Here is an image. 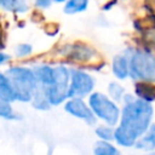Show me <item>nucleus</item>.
<instances>
[{"mask_svg": "<svg viewBox=\"0 0 155 155\" xmlns=\"http://www.w3.org/2000/svg\"><path fill=\"white\" fill-rule=\"evenodd\" d=\"M108 92H109V96L117 102L124 99L125 97V88L117 82H110L108 86Z\"/></svg>", "mask_w": 155, "mask_h": 155, "instance_id": "2eb2a0df", "label": "nucleus"}, {"mask_svg": "<svg viewBox=\"0 0 155 155\" xmlns=\"http://www.w3.org/2000/svg\"><path fill=\"white\" fill-rule=\"evenodd\" d=\"M0 116L5 117V119H13L15 117L11 105L7 102H4L1 99H0Z\"/></svg>", "mask_w": 155, "mask_h": 155, "instance_id": "f3484780", "label": "nucleus"}, {"mask_svg": "<svg viewBox=\"0 0 155 155\" xmlns=\"http://www.w3.org/2000/svg\"><path fill=\"white\" fill-rule=\"evenodd\" d=\"M111 69L117 79H126L130 75V59L122 54L114 57L111 63Z\"/></svg>", "mask_w": 155, "mask_h": 155, "instance_id": "1a4fd4ad", "label": "nucleus"}, {"mask_svg": "<svg viewBox=\"0 0 155 155\" xmlns=\"http://www.w3.org/2000/svg\"><path fill=\"white\" fill-rule=\"evenodd\" d=\"M154 110L145 99L126 103L121 111L120 125L115 130L114 139L122 147H134L137 140L151 126Z\"/></svg>", "mask_w": 155, "mask_h": 155, "instance_id": "f257e3e1", "label": "nucleus"}, {"mask_svg": "<svg viewBox=\"0 0 155 155\" xmlns=\"http://www.w3.org/2000/svg\"><path fill=\"white\" fill-rule=\"evenodd\" d=\"M96 134L102 139V140H105V142H109L114 138V134H115V131L109 127V126H98L96 128Z\"/></svg>", "mask_w": 155, "mask_h": 155, "instance_id": "dca6fc26", "label": "nucleus"}, {"mask_svg": "<svg viewBox=\"0 0 155 155\" xmlns=\"http://www.w3.org/2000/svg\"><path fill=\"white\" fill-rule=\"evenodd\" d=\"M94 86L93 79L82 71H74L71 75V82L69 86V98H81L88 94Z\"/></svg>", "mask_w": 155, "mask_h": 155, "instance_id": "423d86ee", "label": "nucleus"}, {"mask_svg": "<svg viewBox=\"0 0 155 155\" xmlns=\"http://www.w3.org/2000/svg\"><path fill=\"white\" fill-rule=\"evenodd\" d=\"M88 0H69L64 6V12L68 15L78 13L87 8Z\"/></svg>", "mask_w": 155, "mask_h": 155, "instance_id": "ddd939ff", "label": "nucleus"}, {"mask_svg": "<svg viewBox=\"0 0 155 155\" xmlns=\"http://www.w3.org/2000/svg\"><path fill=\"white\" fill-rule=\"evenodd\" d=\"M0 38H1V27H0Z\"/></svg>", "mask_w": 155, "mask_h": 155, "instance_id": "5701e85b", "label": "nucleus"}, {"mask_svg": "<svg viewBox=\"0 0 155 155\" xmlns=\"http://www.w3.org/2000/svg\"><path fill=\"white\" fill-rule=\"evenodd\" d=\"M35 76H36L38 82L47 88V87L51 86V84L53 81L54 73H53V69L52 68H50L47 65H42V67H40V68L36 69Z\"/></svg>", "mask_w": 155, "mask_h": 155, "instance_id": "9b49d317", "label": "nucleus"}, {"mask_svg": "<svg viewBox=\"0 0 155 155\" xmlns=\"http://www.w3.org/2000/svg\"><path fill=\"white\" fill-rule=\"evenodd\" d=\"M90 108L92 113L107 122L109 126H114L119 122L120 119V109L119 107L105 94L101 92H94L90 96L88 99Z\"/></svg>", "mask_w": 155, "mask_h": 155, "instance_id": "20e7f679", "label": "nucleus"}, {"mask_svg": "<svg viewBox=\"0 0 155 155\" xmlns=\"http://www.w3.org/2000/svg\"><path fill=\"white\" fill-rule=\"evenodd\" d=\"M0 6L16 12H23L27 10V6L23 0H0Z\"/></svg>", "mask_w": 155, "mask_h": 155, "instance_id": "4468645a", "label": "nucleus"}, {"mask_svg": "<svg viewBox=\"0 0 155 155\" xmlns=\"http://www.w3.org/2000/svg\"><path fill=\"white\" fill-rule=\"evenodd\" d=\"M130 76L134 80H155V56L149 52L136 51L130 56Z\"/></svg>", "mask_w": 155, "mask_h": 155, "instance_id": "7ed1b4c3", "label": "nucleus"}, {"mask_svg": "<svg viewBox=\"0 0 155 155\" xmlns=\"http://www.w3.org/2000/svg\"><path fill=\"white\" fill-rule=\"evenodd\" d=\"M54 76L50 87H47V97L51 104H59L68 98L69 88V73L64 67H57L53 69Z\"/></svg>", "mask_w": 155, "mask_h": 155, "instance_id": "39448f33", "label": "nucleus"}, {"mask_svg": "<svg viewBox=\"0 0 155 155\" xmlns=\"http://www.w3.org/2000/svg\"><path fill=\"white\" fill-rule=\"evenodd\" d=\"M16 52H17V54H21V56L29 54V53L31 52V46L28 45V44H21V45L17 46Z\"/></svg>", "mask_w": 155, "mask_h": 155, "instance_id": "a211bd4d", "label": "nucleus"}, {"mask_svg": "<svg viewBox=\"0 0 155 155\" xmlns=\"http://www.w3.org/2000/svg\"><path fill=\"white\" fill-rule=\"evenodd\" d=\"M53 1H56V2H62V1H64V0H53Z\"/></svg>", "mask_w": 155, "mask_h": 155, "instance_id": "4be33fe9", "label": "nucleus"}, {"mask_svg": "<svg viewBox=\"0 0 155 155\" xmlns=\"http://www.w3.org/2000/svg\"><path fill=\"white\" fill-rule=\"evenodd\" d=\"M65 110L69 114L79 117V119H82L88 124L94 122V114L92 113L91 108H88L82 102L81 98H71L70 101H68L65 103Z\"/></svg>", "mask_w": 155, "mask_h": 155, "instance_id": "0eeeda50", "label": "nucleus"}, {"mask_svg": "<svg viewBox=\"0 0 155 155\" xmlns=\"http://www.w3.org/2000/svg\"><path fill=\"white\" fill-rule=\"evenodd\" d=\"M145 155H155V150L154 151H150V153H147Z\"/></svg>", "mask_w": 155, "mask_h": 155, "instance_id": "412c9836", "label": "nucleus"}, {"mask_svg": "<svg viewBox=\"0 0 155 155\" xmlns=\"http://www.w3.org/2000/svg\"><path fill=\"white\" fill-rule=\"evenodd\" d=\"M51 1L52 0H35V4L39 7H48L51 5Z\"/></svg>", "mask_w": 155, "mask_h": 155, "instance_id": "6ab92c4d", "label": "nucleus"}, {"mask_svg": "<svg viewBox=\"0 0 155 155\" xmlns=\"http://www.w3.org/2000/svg\"><path fill=\"white\" fill-rule=\"evenodd\" d=\"M6 76L8 78L13 87L16 99H19L22 102H28L31 99L38 86L35 73L27 68L15 67L7 70Z\"/></svg>", "mask_w": 155, "mask_h": 155, "instance_id": "f03ea898", "label": "nucleus"}, {"mask_svg": "<svg viewBox=\"0 0 155 155\" xmlns=\"http://www.w3.org/2000/svg\"><path fill=\"white\" fill-rule=\"evenodd\" d=\"M93 153H94V155H119L117 149L113 144H110L109 142H105V140L97 142L94 144Z\"/></svg>", "mask_w": 155, "mask_h": 155, "instance_id": "f8f14e48", "label": "nucleus"}, {"mask_svg": "<svg viewBox=\"0 0 155 155\" xmlns=\"http://www.w3.org/2000/svg\"><path fill=\"white\" fill-rule=\"evenodd\" d=\"M6 59H8V56H6L5 53H1V52H0V64L4 63Z\"/></svg>", "mask_w": 155, "mask_h": 155, "instance_id": "aec40b11", "label": "nucleus"}, {"mask_svg": "<svg viewBox=\"0 0 155 155\" xmlns=\"http://www.w3.org/2000/svg\"><path fill=\"white\" fill-rule=\"evenodd\" d=\"M0 99L7 103L16 99V94L8 78L1 73H0Z\"/></svg>", "mask_w": 155, "mask_h": 155, "instance_id": "9d476101", "label": "nucleus"}, {"mask_svg": "<svg viewBox=\"0 0 155 155\" xmlns=\"http://www.w3.org/2000/svg\"><path fill=\"white\" fill-rule=\"evenodd\" d=\"M138 150L150 153L155 150V124H151V126L147 130V132L137 140L134 145Z\"/></svg>", "mask_w": 155, "mask_h": 155, "instance_id": "6e6552de", "label": "nucleus"}]
</instances>
